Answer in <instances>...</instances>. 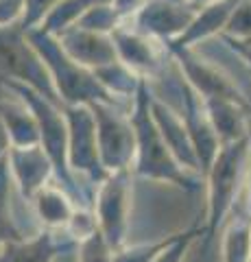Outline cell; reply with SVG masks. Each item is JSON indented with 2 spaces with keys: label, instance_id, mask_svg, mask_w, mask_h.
Returning <instances> with one entry per match:
<instances>
[{
  "label": "cell",
  "instance_id": "5b68a950",
  "mask_svg": "<svg viewBox=\"0 0 251 262\" xmlns=\"http://www.w3.org/2000/svg\"><path fill=\"white\" fill-rule=\"evenodd\" d=\"M0 81H15L63 107L53 77L20 24L0 27Z\"/></svg>",
  "mask_w": 251,
  "mask_h": 262
},
{
  "label": "cell",
  "instance_id": "83f0119b",
  "mask_svg": "<svg viewBox=\"0 0 251 262\" xmlns=\"http://www.w3.org/2000/svg\"><path fill=\"white\" fill-rule=\"evenodd\" d=\"M223 39V44L230 48V51L238 57V59L242 61L249 68V72H251V48L245 44V42H240V39H234V37H230V35H218Z\"/></svg>",
  "mask_w": 251,
  "mask_h": 262
},
{
  "label": "cell",
  "instance_id": "8992f818",
  "mask_svg": "<svg viewBox=\"0 0 251 262\" xmlns=\"http://www.w3.org/2000/svg\"><path fill=\"white\" fill-rule=\"evenodd\" d=\"M133 170L109 173L94 186L92 212L99 232L114 251L129 243V216H131Z\"/></svg>",
  "mask_w": 251,
  "mask_h": 262
},
{
  "label": "cell",
  "instance_id": "f1b7e54d",
  "mask_svg": "<svg viewBox=\"0 0 251 262\" xmlns=\"http://www.w3.org/2000/svg\"><path fill=\"white\" fill-rule=\"evenodd\" d=\"M147 5V0H111V7L116 9V13L125 20H129L135 11H140L142 7Z\"/></svg>",
  "mask_w": 251,
  "mask_h": 262
},
{
  "label": "cell",
  "instance_id": "5bb4252c",
  "mask_svg": "<svg viewBox=\"0 0 251 262\" xmlns=\"http://www.w3.org/2000/svg\"><path fill=\"white\" fill-rule=\"evenodd\" d=\"M9 170L13 186L18 188L24 201H31L37 190H42L46 184L55 179V168L48 160L46 151L39 146H29V149H9Z\"/></svg>",
  "mask_w": 251,
  "mask_h": 262
},
{
  "label": "cell",
  "instance_id": "7402d4cb",
  "mask_svg": "<svg viewBox=\"0 0 251 262\" xmlns=\"http://www.w3.org/2000/svg\"><path fill=\"white\" fill-rule=\"evenodd\" d=\"M11 190H13V179L9 170V160H0V247L9 243L24 241L27 234L20 227L18 219L11 208Z\"/></svg>",
  "mask_w": 251,
  "mask_h": 262
},
{
  "label": "cell",
  "instance_id": "3957f363",
  "mask_svg": "<svg viewBox=\"0 0 251 262\" xmlns=\"http://www.w3.org/2000/svg\"><path fill=\"white\" fill-rule=\"evenodd\" d=\"M249 160H251V129L240 140L221 144L212 166L208 168L203 177L208 190V210L203 219L206 245L216 236L218 227L225 225L240 190L247 186Z\"/></svg>",
  "mask_w": 251,
  "mask_h": 262
},
{
  "label": "cell",
  "instance_id": "44dd1931",
  "mask_svg": "<svg viewBox=\"0 0 251 262\" xmlns=\"http://www.w3.org/2000/svg\"><path fill=\"white\" fill-rule=\"evenodd\" d=\"M107 3H111V0H61V3H57L48 11V15L35 29L57 37L59 33L75 27L90 9H94V7H99V5H107Z\"/></svg>",
  "mask_w": 251,
  "mask_h": 262
},
{
  "label": "cell",
  "instance_id": "30bf717a",
  "mask_svg": "<svg viewBox=\"0 0 251 262\" xmlns=\"http://www.w3.org/2000/svg\"><path fill=\"white\" fill-rule=\"evenodd\" d=\"M171 53L175 66L179 68L184 79L197 90L199 96L203 98H225L245 107L251 114V101L238 90V85L227 77L218 66L210 63L203 57H199L194 53V48H175V46H166Z\"/></svg>",
  "mask_w": 251,
  "mask_h": 262
},
{
  "label": "cell",
  "instance_id": "d6986e66",
  "mask_svg": "<svg viewBox=\"0 0 251 262\" xmlns=\"http://www.w3.org/2000/svg\"><path fill=\"white\" fill-rule=\"evenodd\" d=\"M203 105L221 144L240 140V138H245L249 134L251 114L245 107H240V105L232 101H225V98H203Z\"/></svg>",
  "mask_w": 251,
  "mask_h": 262
},
{
  "label": "cell",
  "instance_id": "7a4b0ae2",
  "mask_svg": "<svg viewBox=\"0 0 251 262\" xmlns=\"http://www.w3.org/2000/svg\"><path fill=\"white\" fill-rule=\"evenodd\" d=\"M7 92L18 96L27 107L33 112L39 125V144L46 151L48 160H51L55 168V182H57L63 190H66L79 208H90L92 210V192L79 182L75 173L70 170L68 162V125L66 116L59 105L51 103L42 94H37L35 90H31L15 81H0Z\"/></svg>",
  "mask_w": 251,
  "mask_h": 262
},
{
  "label": "cell",
  "instance_id": "cb8c5ba5",
  "mask_svg": "<svg viewBox=\"0 0 251 262\" xmlns=\"http://www.w3.org/2000/svg\"><path fill=\"white\" fill-rule=\"evenodd\" d=\"M181 232L162 236V238L149 241V243H127L125 247H120L118 251H114V262H155L162 253H164L171 245H175L181 238Z\"/></svg>",
  "mask_w": 251,
  "mask_h": 262
},
{
  "label": "cell",
  "instance_id": "ffe728a7",
  "mask_svg": "<svg viewBox=\"0 0 251 262\" xmlns=\"http://www.w3.org/2000/svg\"><path fill=\"white\" fill-rule=\"evenodd\" d=\"M0 120L11 138V146L15 149H29L39 146V125L27 105L20 98L15 103L0 98Z\"/></svg>",
  "mask_w": 251,
  "mask_h": 262
},
{
  "label": "cell",
  "instance_id": "d4e9b609",
  "mask_svg": "<svg viewBox=\"0 0 251 262\" xmlns=\"http://www.w3.org/2000/svg\"><path fill=\"white\" fill-rule=\"evenodd\" d=\"M77 262H114V249L107 245L101 232H96L90 238L79 243Z\"/></svg>",
  "mask_w": 251,
  "mask_h": 262
},
{
  "label": "cell",
  "instance_id": "6da1fadb",
  "mask_svg": "<svg viewBox=\"0 0 251 262\" xmlns=\"http://www.w3.org/2000/svg\"><path fill=\"white\" fill-rule=\"evenodd\" d=\"M151 88L149 81H142L133 98L131 125L135 131V158H133V177L151 179L159 184H171L181 188L184 192H197L203 186V177L184 168L173 155L164 136L151 114Z\"/></svg>",
  "mask_w": 251,
  "mask_h": 262
},
{
  "label": "cell",
  "instance_id": "52a82bcc",
  "mask_svg": "<svg viewBox=\"0 0 251 262\" xmlns=\"http://www.w3.org/2000/svg\"><path fill=\"white\" fill-rule=\"evenodd\" d=\"M96 120V142L105 173L129 170L135 158V131L131 125V107L109 103L90 105Z\"/></svg>",
  "mask_w": 251,
  "mask_h": 262
},
{
  "label": "cell",
  "instance_id": "e0dca14e",
  "mask_svg": "<svg viewBox=\"0 0 251 262\" xmlns=\"http://www.w3.org/2000/svg\"><path fill=\"white\" fill-rule=\"evenodd\" d=\"M29 203L37 221V229H51V232H66L79 210L75 199L57 182L46 184Z\"/></svg>",
  "mask_w": 251,
  "mask_h": 262
},
{
  "label": "cell",
  "instance_id": "603a6c76",
  "mask_svg": "<svg viewBox=\"0 0 251 262\" xmlns=\"http://www.w3.org/2000/svg\"><path fill=\"white\" fill-rule=\"evenodd\" d=\"M221 262H251V221L234 216L223 229Z\"/></svg>",
  "mask_w": 251,
  "mask_h": 262
},
{
  "label": "cell",
  "instance_id": "1f68e13d",
  "mask_svg": "<svg viewBox=\"0 0 251 262\" xmlns=\"http://www.w3.org/2000/svg\"><path fill=\"white\" fill-rule=\"evenodd\" d=\"M190 7H194V9H203V7H208V5H212V3H216V0H186Z\"/></svg>",
  "mask_w": 251,
  "mask_h": 262
},
{
  "label": "cell",
  "instance_id": "ac0fdd59",
  "mask_svg": "<svg viewBox=\"0 0 251 262\" xmlns=\"http://www.w3.org/2000/svg\"><path fill=\"white\" fill-rule=\"evenodd\" d=\"M242 0H216V3L199 9L197 18H194L192 27L184 33L179 39L166 44V46H175V48H194V44H201L210 37L223 35L227 24L232 20V15L236 13Z\"/></svg>",
  "mask_w": 251,
  "mask_h": 262
},
{
  "label": "cell",
  "instance_id": "4fadbf2b",
  "mask_svg": "<svg viewBox=\"0 0 251 262\" xmlns=\"http://www.w3.org/2000/svg\"><path fill=\"white\" fill-rule=\"evenodd\" d=\"M79 243L68 232L37 229L24 241L0 247V262H57L59 256L77 251Z\"/></svg>",
  "mask_w": 251,
  "mask_h": 262
},
{
  "label": "cell",
  "instance_id": "277c9868",
  "mask_svg": "<svg viewBox=\"0 0 251 262\" xmlns=\"http://www.w3.org/2000/svg\"><path fill=\"white\" fill-rule=\"evenodd\" d=\"M24 33H27L31 46L37 51V55L46 63L48 72H51L61 105L109 103V105H123V107H131L133 105V103H125V101H118L116 96H111L99 83V79H96L92 70H87L75 59H70L55 35H48V33L39 29H31Z\"/></svg>",
  "mask_w": 251,
  "mask_h": 262
},
{
  "label": "cell",
  "instance_id": "9a60e30c",
  "mask_svg": "<svg viewBox=\"0 0 251 262\" xmlns=\"http://www.w3.org/2000/svg\"><path fill=\"white\" fill-rule=\"evenodd\" d=\"M61 48L66 51L70 59H75L87 70H99L103 66L118 61V53L111 35L103 33H92L79 27H72L57 35Z\"/></svg>",
  "mask_w": 251,
  "mask_h": 262
},
{
  "label": "cell",
  "instance_id": "2e32d148",
  "mask_svg": "<svg viewBox=\"0 0 251 262\" xmlns=\"http://www.w3.org/2000/svg\"><path fill=\"white\" fill-rule=\"evenodd\" d=\"M151 114H153V118H155L166 144L171 146L173 155L179 160L181 166L192 170V173L201 175L197 153H194V146H192V140H190V134H188V129H186L179 114H177L171 105H166V101H162L157 94L151 96Z\"/></svg>",
  "mask_w": 251,
  "mask_h": 262
},
{
  "label": "cell",
  "instance_id": "484cf974",
  "mask_svg": "<svg viewBox=\"0 0 251 262\" xmlns=\"http://www.w3.org/2000/svg\"><path fill=\"white\" fill-rule=\"evenodd\" d=\"M223 35H230L234 39H251V0L240 3Z\"/></svg>",
  "mask_w": 251,
  "mask_h": 262
},
{
  "label": "cell",
  "instance_id": "f546056e",
  "mask_svg": "<svg viewBox=\"0 0 251 262\" xmlns=\"http://www.w3.org/2000/svg\"><path fill=\"white\" fill-rule=\"evenodd\" d=\"M9 149H11V138L7 134L3 120H0V160H5L9 155Z\"/></svg>",
  "mask_w": 251,
  "mask_h": 262
},
{
  "label": "cell",
  "instance_id": "4316f807",
  "mask_svg": "<svg viewBox=\"0 0 251 262\" xmlns=\"http://www.w3.org/2000/svg\"><path fill=\"white\" fill-rule=\"evenodd\" d=\"M57 3H61V0H27V9H24V18L20 22V29L31 31V29L39 27V22L46 18L48 11Z\"/></svg>",
  "mask_w": 251,
  "mask_h": 262
},
{
  "label": "cell",
  "instance_id": "ba28073f",
  "mask_svg": "<svg viewBox=\"0 0 251 262\" xmlns=\"http://www.w3.org/2000/svg\"><path fill=\"white\" fill-rule=\"evenodd\" d=\"M68 125V162L75 177L94 194V186L101 184L105 173L99 142H96V120L90 105H63Z\"/></svg>",
  "mask_w": 251,
  "mask_h": 262
},
{
  "label": "cell",
  "instance_id": "9c48e42d",
  "mask_svg": "<svg viewBox=\"0 0 251 262\" xmlns=\"http://www.w3.org/2000/svg\"><path fill=\"white\" fill-rule=\"evenodd\" d=\"M171 79H173V92L179 96V107H181L177 114L181 116L186 129H188L194 153H197L199 170H201V175L206 177L208 168L212 166L216 153H218V149H221V142H218L216 131H214L212 122H210V118H208L203 98H201L197 94V90L184 79L179 68H177L175 77H171Z\"/></svg>",
  "mask_w": 251,
  "mask_h": 262
},
{
  "label": "cell",
  "instance_id": "4dcf8cb0",
  "mask_svg": "<svg viewBox=\"0 0 251 262\" xmlns=\"http://www.w3.org/2000/svg\"><path fill=\"white\" fill-rule=\"evenodd\" d=\"M247 214H249V221H251V160H249V175H247Z\"/></svg>",
  "mask_w": 251,
  "mask_h": 262
},
{
  "label": "cell",
  "instance_id": "8fae6325",
  "mask_svg": "<svg viewBox=\"0 0 251 262\" xmlns=\"http://www.w3.org/2000/svg\"><path fill=\"white\" fill-rule=\"evenodd\" d=\"M111 39H114L118 59L144 81L162 79L168 72V66L173 63L166 44L129 29L127 24H120L111 33Z\"/></svg>",
  "mask_w": 251,
  "mask_h": 262
},
{
  "label": "cell",
  "instance_id": "7c38bea8",
  "mask_svg": "<svg viewBox=\"0 0 251 262\" xmlns=\"http://www.w3.org/2000/svg\"><path fill=\"white\" fill-rule=\"evenodd\" d=\"M197 13L199 11L190 5H177L168 3V0H147V5L123 24L162 44H171L192 27Z\"/></svg>",
  "mask_w": 251,
  "mask_h": 262
}]
</instances>
